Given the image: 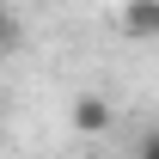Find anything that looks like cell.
<instances>
[{"mask_svg": "<svg viewBox=\"0 0 159 159\" xmlns=\"http://www.w3.org/2000/svg\"><path fill=\"white\" fill-rule=\"evenodd\" d=\"M135 159H159V129H147V135L135 141Z\"/></svg>", "mask_w": 159, "mask_h": 159, "instance_id": "obj_3", "label": "cell"}, {"mask_svg": "<svg viewBox=\"0 0 159 159\" xmlns=\"http://www.w3.org/2000/svg\"><path fill=\"white\" fill-rule=\"evenodd\" d=\"M67 116H74V129H80V135H104V129H110V104H104L98 92H80Z\"/></svg>", "mask_w": 159, "mask_h": 159, "instance_id": "obj_2", "label": "cell"}, {"mask_svg": "<svg viewBox=\"0 0 159 159\" xmlns=\"http://www.w3.org/2000/svg\"><path fill=\"white\" fill-rule=\"evenodd\" d=\"M116 25L129 43H159V0H122Z\"/></svg>", "mask_w": 159, "mask_h": 159, "instance_id": "obj_1", "label": "cell"}]
</instances>
